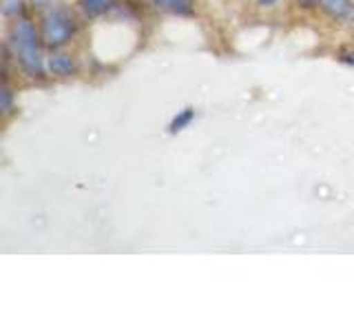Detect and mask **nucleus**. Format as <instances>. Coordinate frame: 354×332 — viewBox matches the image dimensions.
<instances>
[]
</instances>
